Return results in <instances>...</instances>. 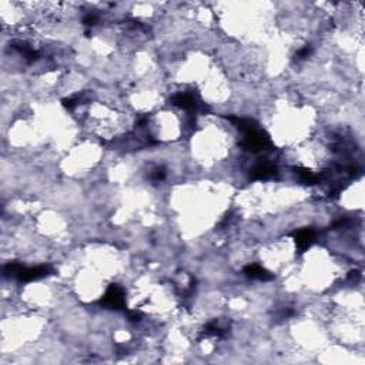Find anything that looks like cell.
I'll return each instance as SVG.
<instances>
[{
  "label": "cell",
  "mask_w": 365,
  "mask_h": 365,
  "mask_svg": "<svg viewBox=\"0 0 365 365\" xmlns=\"http://www.w3.org/2000/svg\"><path fill=\"white\" fill-rule=\"evenodd\" d=\"M102 303L104 306H107V307L116 308V309L123 307V304H124V295H123L121 288H118L117 285H112L107 290L106 295L103 297Z\"/></svg>",
  "instance_id": "obj_1"
},
{
  "label": "cell",
  "mask_w": 365,
  "mask_h": 365,
  "mask_svg": "<svg viewBox=\"0 0 365 365\" xmlns=\"http://www.w3.org/2000/svg\"><path fill=\"white\" fill-rule=\"evenodd\" d=\"M314 237H315V234H314L312 230H309V228L297 231V234H295V243H297L298 249L300 250L308 249V247L311 246V243L314 241Z\"/></svg>",
  "instance_id": "obj_2"
},
{
  "label": "cell",
  "mask_w": 365,
  "mask_h": 365,
  "mask_svg": "<svg viewBox=\"0 0 365 365\" xmlns=\"http://www.w3.org/2000/svg\"><path fill=\"white\" fill-rule=\"evenodd\" d=\"M276 174V168L273 164L270 163H261L258 166H255L251 171V175L254 178H268V177H273Z\"/></svg>",
  "instance_id": "obj_3"
},
{
  "label": "cell",
  "mask_w": 365,
  "mask_h": 365,
  "mask_svg": "<svg viewBox=\"0 0 365 365\" xmlns=\"http://www.w3.org/2000/svg\"><path fill=\"white\" fill-rule=\"evenodd\" d=\"M173 103L175 106L184 109V110H193L196 107V100L189 93H178L173 97Z\"/></svg>",
  "instance_id": "obj_4"
},
{
  "label": "cell",
  "mask_w": 365,
  "mask_h": 365,
  "mask_svg": "<svg viewBox=\"0 0 365 365\" xmlns=\"http://www.w3.org/2000/svg\"><path fill=\"white\" fill-rule=\"evenodd\" d=\"M246 274L251 278H255V280H270V278L273 277L271 274H268L265 270H264L263 267H260V265H257V264H251L249 267H246Z\"/></svg>",
  "instance_id": "obj_5"
}]
</instances>
